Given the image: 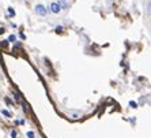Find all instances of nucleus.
<instances>
[{"instance_id": "20e7f679", "label": "nucleus", "mask_w": 151, "mask_h": 138, "mask_svg": "<svg viewBox=\"0 0 151 138\" xmlns=\"http://www.w3.org/2000/svg\"><path fill=\"white\" fill-rule=\"evenodd\" d=\"M8 11H10V14H11V15H15V11L12 10V8H11V7L8 8Z\"/></svg>"}, {"instance_id": "423d86ee", "label": "nucleus", "mask_w": 151, "mask_h": 138, "mask_svg": "<svg viewBox=\"0 0 151 138\" xmlns=\"http://www.w3.org/2000/svg\"><path fill=\"white\" fill-rule=\"evenodd\" d=\"M3 32H4V29H0V34H1Z\"/></svg>"}, {"instance_id": "39448f33", "label": "nucleus", "mask_w": 151, "mask_h": 138, "mask_svg": "<svg viewBox=\"0 0 151 138\" xmlns=\"http://www.w3.org/2000/svg\"><path fill=\"white\" fill-rule=\"evenodd\" d=\"M8 40H10V41H15L17 38H15V36H10V38H8Z\"/></svg>"}, {"instance_id": "6e6552de", "label": "nucleus", "mask_w": 151, "mask_h": 138, "mask_svg": "<svg viewBox=\"0 0 151 138\" xmlns=\"http://www.w3.org/2000/svg\"><path fill=\"white\" fill-rule=\"evenodd\" d=\"M30 1H32V0H30Z\"/></svg>"}, {"instance_id": "f257e3e1", "label": "nucleus", "mask_w": 151, "mask_h": 138, "mask_svg": "<svg viewBox=\"0 0 151 138\" xmlns=\"http://www.w3.org/2000/svg\"><path fill=\"white\" fill-rule=\"evenodd\" d=\"M49 10L52 11L53 14H59L60 11H61V7H60L59 3H52V4L49 6Z\"/></svg>"}, {"instance_id": "f03ea898", "label": "nucleus", "mask_w": 151, "mask_h": 138, "mask_svg": "<svg viewBox=\"0 0 151 138\" xmlns=\"http://www.w3.org/2000/svg\"><path fill=\"white\" fill-rule=\"evenodd\" d=\"M35 12L38 15H42V17H44V15H46V8L44 7L42 4H37V6H35Z\"/></svg>"}, {"instance_id": "7ed1b4c3", "label": "nucleus", "mask_w": 151, "mask_h": 138, "mask_svg": "<svg viewBox=\"0 0 151 138\" xmlns=\"http://www.w3.org/2000/svg\"><path fill=\"white\" fill-rule=\"evenodd\" d=\"M68 116L72 118V119H76V118L82 116V112L81 111H70V112H68Z\"/></svg>"}, {"instance_id": "0eeeda50", "label": "nucleus", "mask_w": 151, "mask_h": 138, "mask_svg": "<svg viewBox=\"0 0 151 138\" xmlns=\"http://www.w3.org/2000/svg\"><path fill=\"white\" fill-rule=\"evenodd\" d=\"M61 1H64V3H67V1H70V0H61Z\"/></svg>"}]
</instances>
